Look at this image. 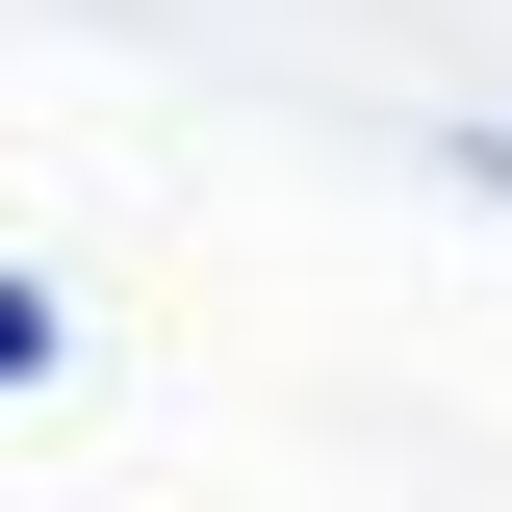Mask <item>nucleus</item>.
<instances>
[{
  "mask_svg": "<svg viewBox=\"0 0 512 512\" xmlns=\"http://www.w3.org/2000/svg\"><path fill=\"white\" fill-rule=\"evenodd\" d=\"M0 384H52V282H0Z\"/></svg>",
  "mask_w": 512,
  "mask_h": 512,
  "instance_id": "obj_1",
  "label": "nucleus"
}]
</instances>
